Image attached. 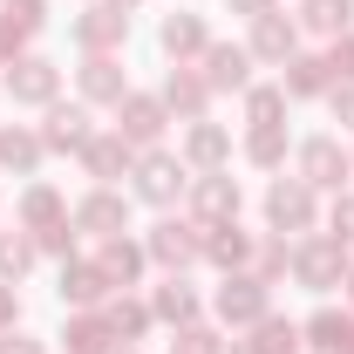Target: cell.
I'll use <instances>...</instances> for the list:
<instances>
[{"mask_svg": "<svg viewBox=\"0 0 354 354\" xmlns=\"http://www.w3.org/2000/svg\"><path fill=\"white\" fill-rule=\"evenodd\" d=\"M14 95H21V102H48V95H55V68H48V62H21Z\"/></svg>", "mask_w": 354, "mask_h": 354, "instance_id": "7c38bea8", "label": "cell"}, {"mask_svg": "<svg viewBox=\"0 0 354 354\" xmlns=\"http://www.w3.org/2000/svg\"><path fill=\"white\" fill-rule=\"evenodd\" d=\"M245 109H252V123H272V116L286 109V88H252V102H245Z\"/></svg>", "mask_w": 354, "mask_h": 354, "instance_id": "44dd1931", "label": "cell"}, {"mask_svg": "<svg viewBox=\"0 0 354 354\" xmlns=\"http://www.w3.org/2000/svg\"><path fill=\"white\" fill-rule=\"evenodd\" d=\"M252 48H259V55H272V62H286V55H293V28H286L279 14H259V35H252Z\"/></svg>", "mask_w": 354, "mask_h": 354, "instance_id": "8fae6325", "label": "cell"}, {"mask_svg": "<svg viewBox=\"0 0 354 354\" xmlns=\"http://www.w3.org/2000/svg\"><path fill=\"white\" fill-rule=\"evenodd\" d=\"M164 48H171V55H198V48H205V28H198L191 14H171V21H164Z\"/></svg>", "mask_w": 354, "mask_h": 354, "instance_id": "2e32d148", "label": "cell"}, {"mask_svg": "<svg viewBox=\"0 0 354 354\" xmlns=\"http://www.w3.org/2000/svg\"><path fill=\"white\" fill-rule=\"evenodd\" d=\"M252 157H259V164H272V157H279V130H272V123H259V136H252Z\"/></svg>", "mask_w": 354, "mask_h": 354, "instance_id": "f546056e", "label": "cell"}, {"mask_svg": "<svg viewBox=\"0 0 354 354\" xmlns=\"http://www.w3.org/2000/svg\"><path fill=\"white\" fill-rule=\"evenodd\" d=\"M205 62H212V88L245 82V48H205Z\"/></svg>", "mask_w": 354, "mask_h": 354, "instance_id": "ba28073f", "label": "cell"}, {"mask_svg": "<svg viewBox=\"0 0 354 354\" xmlns=\"http://www.w3.org/2000/svg\"><path fill=\"white\" fill-rule=\"evenodd\" d=\"M68 341H75V354H95L102 341H109V334H102L95 320H75V327H68Z\"/></svg>", "mask_w": 354, "mask_h": 354, "instance_id": "f1b7e54d", "label": "cell"}, {"mask_svg": "<svg viewBox=\"0 0 354 354\" xmlns=\"http://www.w3.org/2000/svg\"><path fill=\"white\" fill-rule=\"evenodd\" d=\"M102 272H109V279H130V272H136V252H130V245H109V252H102Z\"/></svg>", "mask_w": 354, "mask_h": 354, "instance_id": "83f0119b", "label": "cell"}, {"mask_svg": "<svg viewBox=\"0 0 354 354\" xmlns=\"http://www.w3.org/2000/svg\"><path fill=\"white\" fill-rule=\"evenodd\" d=\"M320 68H327V62H293V82H286V88H293V95H313V88L327 82Z\"/></svg>", "mask_w": 354, "mask_h": 354, "instance_id": "d4e9b609", "label": "cell"}, {"mask_svg": "<svg viewBox=\"0 0 354 354\" xmlns=\"http://www.w3.org/2000/svg\"><path fill=\"white\" fill-rule=\"evenodd\" d=\"M82 88H88V95H123V75H116V62H102V55H95V62L82 68Z\"/></svg>", "mask_w": 354, "mask_h": 354, "instance_id": "ac0fdd59", "label": "cell"}, {"mask_svg": "<svg viewBox=\"0 0 354 354\" xmlns=\"http://www.w3.org/2000/svg\"><path fill=\"white\" fill-rule=\"evenodd\" d=\"M0 354H35V348H0Z\"/></svg>", "mask_w": 354, "mask_h": 354, "instance_id": "f35d334b", "label": "cell"}, {"mask_svg": "<svg viewBox=\"0 0 354 354\" xmlns=\"http://www.w3.org/2000/svg\"><path fill=\"white\" fill-rule=\"evenodd\" d=\"M82 164H88L95 177H116L123 164H130V143H123V130H116V136H95V143H82Z\"/></svg>", "mask_w": 354, "mask_h": 354, "instance_id": "7a4b0ae2", "label": "cell"}, {"mask_svg": "<svg viewBox=\"0 0 354 354\" xmlns=\"http://www.w3.org/2000/svg\"><path fill=\"white\" fill-rule=\"evenodd\" d=\"M177 184H184V171H177L171 157H150V164H143V198L164 205V198H177Z\"/></svg>", "mask_w": 354, "mask_h": 354, "instance_id": "30bf717a", "label": "cell"}, {"mask_svg": "<svg viewBox=\"0 0 354 354\" xmlns=\"http://www.w3.org/2000/svg\"><path fill=\"white\" fill-rule=\"evenodd\" d=\"M307 334H313V348H327V354H354V320H341V313H320Z\"/></svg>", "mask_w": 354, "mask_h": 354, "instance_id": "52a82bcc", "label": "cell"}, {"mask_svg": "<svg viewBox=\"0 0 354 354\" xmlns=\"http://www.w3.org/2000/svg\"><path fill=\"white\" fill-rule=\"evenodd\" d=\"M0 157H7V164H35L41 143H35V136H0Z\"/></svg>", "mask_w": 354, "mask_h": 354, "instance_id": "484cf974", "label": "cell"}, {"mask_svg": "<svg viewBox=\"0 0 354 354\" xmlns=\"http://www.w3.org/2000/svg\"><path fill=\"white\" fill-rule=\"evenodd\" d=\"M171 102H177V109H205V82H191V75H171Z\"/></svg>", "mask_w": 354, "mask_h": 354, "instance_id": "cb8c5ba5", "label": "cell"}, {"mask_svg": "<svg viewBox=\"0 0 354 354\" xmlns=\"http://www.w3.org/2000/svg\"><path fill=\"white\" fill-rule=\"evenodd\" d=\"M348 286H354V279H348Z\"/></svg>", "mask_w": 354, "mask_h": 354, "instance_id": "ab89813d", "label": "cell"}, {"mask_svg": "<svg viewBox=\"0 0 354 354\" xmlns=\"http://www.w3.org/2000/svg\"><path fill=\"white\" fill-rule=\"evenodd\" d=\"M334 266H341V239H320V245L300 252V279H307V286H327V279H334Z\"/></svg>", "mask_w": 354, "mask_h": 354, "instance_id": "5b68a950", "label": "cell"}, {"mask_svg": "<svg viewBox=\"0 0 354 354\" xmlns=\"http://www.w3.org/2000/svg\"><path fill=\"white\" fill-rule=\"evenodd\" d=\"M0 320H14V300H7V293H0Z\"/></svg>", "mask_w": 354, "mask_h": 354, "instance_id": "74e56055", "label": "cell"}, {"mask_svg": "<svg viewBox=\"0 0 354 354\" xmlns=\"http://www.w3.org/2000/svg\"><path fill=\"white\" fill-rule=\"evenodd\" d=\"M239 7H245V14H266V7H272V0H239Z\"/></svg>", "mask_w": 354, "mask_h": 354, "instance_id": "8d00e7d4", "label": "cell"}, {"mask_svg": "<svg viewBox=\"0 0 354 354\" xmlns=\"http://www.w3.org/2000/svg\"><path fill=\"white\" fill-rule=\"evenodd\" d=\"M198 205H205L212 218H225V212H239V184H225V177H212V184L198 191Z\"/></svg>", "mask_w": 354, "mask_h": 354, "instance_id": "ffe728a7", "label": "cell"}, {"mask_svg": "<svg viewBox=\"0 0 354 354\" xmlns=\"http://www.w3.org/2000/svg\"><path fill=\"white\" fill-rule=\"evenodd\" d=\"M300 164H307V184H341V177H348V157H341L327 136L307 143V157H300Z\"/></svg>", "mask_w": 354, "mask_h": 354, "instance_id": "277c9868", "label": "cell"}, {"mask_svg": "<svg viewBox=\"0 0 354 354\" xmlns=\"http://www.w3.org/2000/svg\"><path fill=\"white\" fill-rule=\"evenodd\" d=\"M28 266V245H0V272H21Z\"/></svg>", "mask_w": 354, "mask_h": 354, "instance_id": "836d02e7", "label": "cell"}, {"mask_svg": "<svg viewBox=\"0 0 354 354\" xmlns=\"http://www.w3.org/2000/svg\"><path fill=\"white\" fill-rule=\"evenodd\" d=\"M177 354H212V334H184V348Z\"/></svg>", "mask_w": 354, "mask_h": 354, "instance_id": "e575fe53", "label": "cell"}, {"mask_svg": "<svg viewBox=\"0 0 354 354\" xmlns=\"http://www.w3.org/2000/svg\"><path fill=\"white\" fill-rule=\"evenodd\" d=\"M307 28H320V35L348 28V0H307Z\"/></svg>", "mask_w": 354, "mask_h": 354, "instance_id": "d6986e66", "label": "cell"}, {"mask_svg": "<svg viewBox=\"0 0 354 354\" xmlns=\"http://www.w3.org/2000/svg\"><path fill=\"white\" fill-rule=\"evenodd\" d=\"M218 313H225V320H259V313H266L259 279H232V286L218 293Z\"/></svg>", "mask_w": 354, "mask_h": 354, "instance_id": "6da1fadb", "label": "cell"}, {"mask_svg": "<svg viewBox=\"0 0 354 354\" xmlns=\"http://www.w3.org/2000/svg\"><path fill=\"white\" fill-rule=\"evenodd\" d=\"M75 35H82L88 48H109V41H123V14H116V7H95V14H88Z\"/></svg>", "mask_w": 354, "mask_h": 354, "instance_id": "5bb4252c", "label": "cell"}, {"mask_svg": "<svg viewBox=\"0 0 354 354\" xmlns=\"http://www.w3.org/2000/svg\"><path fill=\"white\" fill-rule=\"evenodd\" d=\"M327 68H334V82H348V75H354V41L334 48V62H327Z\"/></svg>", "mask_w": 354, "mask_h": 354, "instance_id": "1f68e13d", "label": "cell"}, {"mask_svg": "<svg viewBox=\"0 0 354 354\" xmlns=\"http://www.w3.org/2000/svg\"><path fill=\"white\" fill-rule=\"evenodd\" d=\"M191 307H198V300H191V293H184L177 279H171V286H164V293H157V313H164V320H184V313H191Z\"/></svg>", "mask_w": 354, "mask_h": 354, "instance_id": "7402d4cb", "label": "cell"}, {"mask_svg": "<svg viewBox=\"0 0 354 354\" xmlns=\"http://www.w3.org/2000/svg\"><path fill=\"white\" fill-rule=\"evenodd\" d=\"M150 252L164 266H184L191 252H198V239H191V225H157V239H150Z\"/></svg>", "mask_w": 354, "mask_h": 354, "instance_id": "8992f818", "label": "cell"}, {"mask_svg": "<svg viewBox=\"0 0 354 354\" xmlns=\"http://www.w3.org/2000/svg\"><path fill=\"white\" fill-rule=\"evenodd\" d=\"M266 212H272V225L286 232V225H307V218H313V198L300 191V184H279V191L266 198Z\"/></svg>", "mask_w": 354, "mask_h": 354, "instance_id": "3957f363", "label": "cell"}, {"mask_svg": "<svg viewBox=\"0 0 354 354\" xmlns=\"http://www.w3.org/2000/svg\"><path fill=\"white\" fill-rule=\"evenodd\" d=\"M212 259H225V266H239V259H245V239H239L232 225H218V239H212Z\"/></svg>", "mask_w": 354, "mask_h": 354, "instance_id": "603a6c76", "label": "cell"}, {"mask_svg": "<svg viewBox=\"0 0 354 354\" xmlns=\"http://www.w3.org/2000/svg\"><path fill=\"white\" fill-rule=\"evenodd\" d=\"M334 239H354V198H348V205H334Z\"/></svg>", "mask_w": 354, "mask_h": 354, "instance_id": "d6a6232c", "label": "cell"}, {"mask_svg": "<svg viewBox=\"0 0 354 354\" xmlns=\"http://www.w3.org/2000/svg\"><path fill=\"white\" fill-rule=\"evenodd\" d=\"M48 143H55V150H82V143H88V116H82V109H55Z\"/></svg>", "mask_w": 354, "mask_h": 354, "instance_id": "9a60e30c", "label": "cell"}, {"mask_svg": "<svg viewBox=\"0 0 354 354\" xmlns=\"http://www.w3.org/2000/svg\"><path fill=\"white\" fill-rule=\"evenodd\" d=\"M109 327H116V334H136V327H143V307H109Z\"/></svg>", "mask_w": 354, "mask_h": 354, "instance_id": "4dcf8cb0", "label": "cell"}, {"mask_svg": "<svg viewBox=\"0 0 354 354\" xmlns=\"http://www.w3.org/2000/svg\"><path fill=\"white\" fill-rule=\"evenodd\" d=\"M123 130H130L136 143H150V136L164 130V109H157L150 95H130V109H123Z\"/></svg>", "mask_w": 354, "mask_h": 354, "instance_id": "9c48e42d", "label": "cell"}, {"mask_svg": "<svg viewBox=\"0 0 354 354\" xmlns=\"http://www.w3.org/2000/svg\"><path fill=\"white\" fill-rule=\"evenodd\" d=\"M191 157H198V164H218V157H225V136L218 130H198V136H191Z\"/></svg>", "mask_w": 354, "mask_h": 354, "instance_id": "4316f807", "label": "cell"}, {"mask_svg": "<svg viewBox=\"0 0 354 354\" xmlns=\"http://www.w3.org/2000/svg\"><path fill=\"white\" fill-rule=\"evenodd\" d=\"M102 279H109L102 266H68L62 272V300H102Z\"/></svg>", "mask_w": 354, "mask_h": 354, "instance_id": "4fadbf2b", "label": "cell"}, {"mask_svg": "<svg viewBox=\"0 0 354 354\" xmlns=\"http://www.w3.org/2000/svg\"><path fill=\"white\" fill-rule=\"evenodd\" d=\"M75 225H88V232H116V225H123V205H116V198H88L82 212H75Z\"/></svg>", "mask_w": 354, "mask_h": 354, "instance_id": "e0dca14e", "label": "cell"}, {"mask_svg": "<svg viewBox=\"0 0 354 354\" xmlns=\"http://www.w3.org/2000/svg\"><path fill=\"white\" fill-rule=\"evenodd\" d=\"M334 109H341V123L354 130V88H341V95H334Z\"/></svg>", "mask_w": 354, "mask_h": 354, "instance_id": "d590c367", "label": "cell"}]
</instances>
